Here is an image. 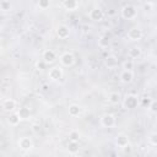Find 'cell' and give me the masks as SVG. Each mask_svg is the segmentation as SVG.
Returning <instances> with one entry per match:
<instances>
[{"mask_svg":"<svg viewBox=\"0 0 157 157\" xmlns=\"http://www.w3.org/2000/svg\"><path fill=\"white\" fill-rule=\"evenodd\" d=\"M104 64H105V66L108 69H114L118 65V59H117L115 55H108L105 58V60H104Z\"/></svg>","mask_w":157,"mask_h":157,"instance_id":"15","label":"cell"},{"mask_svg":"<svg viewBox=\"0 0 157 157\" xmlns=\"http://www.w3.org/2000/svg\"><path fill=\"white\" fill-rule=\"evenodd\" d=\"M110 44V39L108 36H102L99 39H98V45L101 48H107L108 45Z\"/></svg>","mask_w":157,"mask_h":157,"instance_id":"22","label":"cell"},{"mask_svg":"<svg viewBox=\"0 0 157 157\" xmlns=\"http://www.w3.org/2000/svg\"><path fill=\"white\" fill-rule=\"evenodd\" d=\"M17 114L21 118V120H27L31 118V110L27 107H21L17 109Z\"/></svg>","mask_w":157,"mask_h":157,"instance_id":"16","label":"cell"},{"mask_svg":"<svg viewBox=\"0 0 157 157\" xmlns=\"http://www.w3.org/2000/svg\"><path fill=\"white\" fill-rule=\"evenodd\" d=\"M88 16H90V18L93 20V21H101V20L103 18L104 13H103V10H101L99 7H93V9L88 12Z\"/></svg>","mask_w":157,"mask_h":157,"instance_id":"11","label":"cell"},{"mask_svg":"<svg viewBox=\"0 0 157 157\" xmlns=\"http://www.w3.org/2000/svg\"><path fill=\"white\" fill-rule=\"evenodd\" d=\"M150 142H151V145L157 146V132H153V134L150 136Z\"/></svg>","mask_w":157,"mask_h":157,"instance_id":"28","label":"cell"},{"mask_svg":"<svg viewBox=\"0 0 157 157\" xmlns=\"http://www.w3.org/2000/svg\"><path fill=\"white\" fill-rule=\"evenodd\" d=\"M1 108L4 112H9V113H13L16 109V101L12 98H6L1 102Z\"/></svg>","mask_w":157,"mask_h":157,"instance_id":"4","label":"cell"},{"mask_svg":"<svg viewBox=\"0 0 157 157\" xmlns=\"http://www.w3.org/2000/svg\"><path fill=\"white\" fill-rule=\"evenodd\" d=\"M115 144H117L118 147H120L121 150H124L126 146L130 145V144H129V137H128L125 134H119V135H117V137H115Z\"/></svg>","mask_w":157,"mask_h":157,"instance_id":"10","label":"cell"},{"mask_svg":"<svg viewBox=\"0 0 157 157\" xmlns=\"http://www.w3.org/2000/svg\"><path fill=\"white\" fill-rule=\"evenodd\" d=\"M134 69V61L131 59H128L123 63V70H131L132 71Z\"/></svg>","mask_w":157,"mask_h":157,"instance_id":"25","label":"cell"},{"mask_svg":"<svg viewBox=\"0 0 157 157\" xmlns=\"http://www.w3.org/2000/svg\"><path fill=\"white\" fill-rule=\"evenodd\" d=\"M152 6H153V2H145L144 4V9L145 10H150Z\"/></svg>","mask_w":157,"mask_h":157,"instance_id":"30","label":"cell"},{"mask_svg":"<svg viewBox=\"0 0 157 157\" xmlns=\"http://www.w3.org/2000/svg\"><path fill=\"white\" fill-rule=\"evenodd\" d=\"M20 121H21V118L18 117L17 112H13V113H10V114H9V117H7V123H9L10 125L16 126V125L20 124Z\"/></svg>","mask_w":157,"mask_h":157,"instance_id":"17","label":"cell"},{"mask_svg":"<svg viewBox=\"0 0 157 157\" xmlns=\"http://www.w3.org/2000/svg\"><path fill=\"white\" fill-rule=\"evenodd\" d=\"M152 113H157V101H152V103H151V105H150V108H148Z\"/></svg>","mask_w":157,"mask_h":157,"instance_id":"29","label":"cell"},{"mask_svg":"<svg viewBox=\"0 0 157 157\" xmlns=\"http://www.w3.org/2000/svg\"><path fill=\"white\" fill-rule=\"evenodd\" d=\"M78 150H80V145H78V142L69 141V144H67V151H69V153L75 155V153L78 152Z\"/></svg>","mask_w":157,"mask_h":157,"instance_id":"20","label":"cell"},{"mask_svg":"<svg viewBox=\"0 0 157 157\" xmlns=\"http://www.w3.org/2000/svg\"><path fill=\"white\" fill-rule=\"evenodd\" d=\"M49 6H50V2H49L48 0H42V1L38 2V7L42 9V10H45V9L49 7Z\"/></svg>","mask_w":157,"mask_h":157,"instance_id":"26","label":"cell"},{"mask_svg":"<svg viewBox=\"0 0 157 157\" xmlns=\"http://www.w3.org/2000/svg\"><path fill=\"white\" fill-rule=\"evenodd\" d=\"M69 34H70V29H69V27L66 25H60L56 28V36H58V38L66 39L69 37Z\"/></svg>","mask_w":157,"mask_h":157,"instance_id":"13","label":"cell"},{"mask_svg":"<svg viewBox=\"0 0 157 157\" xmlns=\"http://www.w3.org/2000/svg\"><path fill=\"white\" fill-rule=\"evenodd\" d=\"M108 102L110 104H118L120 102V94L118 92H110L108 94Z\"/></svg>","mask_w":157,"mask_h":157,"instance_id":"21","label":"cell"},{"mask_svg":"<svg viewBox=\"0 0 157 157\" xmlns=\"http://www.w3.org/2000/svg\"><path fill=\"white\" fill-rule=\"evenodd\" d=\"M55 59H56V54H55L54 50L47 49V50L43 52V60H44L45 64H52V63L55 61Z\"/></svg>","mask_w":157,"mask_h":157,"instance_id":"12","label":"cell"},{"mask_svg":"<svg viewBox=\"0 0 157 157\" xmlns=\"http://www.w3.org/2000/svg\"><path fill=\"white\" fill-rule=\"evenodd\" d=\"M121 16L125 20H132V18H135L137 16V10L132 5H125L121 9Z\"/></svg>","mask_w":157,"mask_h":157,"instance_id":"1","label":"cell"},{"mask_svg":"<svg viewBox=\"0 0 157 157\" xmlns=\"http://www.w3.org/2000/svg\"><path fill=\"white\" fill-rule=\"evenodd\" d=\"M119 78H120V81L123 83H126L128 85V83L132 82V80H134V72L131 70H123L120 72V75H119Z\"/></svg>","mask_w":157,"mask_h":157,"instance_id":"9","label":"cell"},{"mask_svg":"<svg viewBox=\"0 0 157 157\" xmlns=\"http://www.w3.org/2000/svg\"><path fill=\"white\" fill-rule=\"evenodd\" d=\"M128 55H129L130 59H136L141 55V49L139 47H131L128 52Z\"/></svg>","mask_w":157,"mask_h":157,"instance_id":"19","label":"cell"},{"mask_svg":"<svg viewBox=\"0 0 157 157\" xmlns=\"http://www.w3.org/2000/svg\"><path fill=\"white\" fill-rule=\"evenodd\" d=\"M126 37L129 40H132V42H136V40H140L142 38V31L139 28V27H132L126 33Z\"/></svg>","mask_w":157,"mask_h":157,"instance_id":"2","label":"cell"},{"mask_svg":"<svg viewBox=\"0 0 157 157\" xmlns=\"http://www.w3.org/2000/svg\"><path fill=\"white\" fill-rule=\"evenodd\" d=\"M60 63H61L63 66H66V67L72 66L74 63H75V56H74V54L70 53V52H65V53L60 56Z\"/></svg>","mask_w":157,"mask_h":157,"instance_id":"3","label":"cell"},{"mask_svg":"<svg viewBox=\"0 0 157 157\" xmlns=\"http://www.w3.org/2000/svg\"><path fill=\"white\" fill-rule=\"evenodd\" d=\"M10 9H11L10 1H7V0H1L0 1V10H2V11H10Z\"/></svg>","mask_w":157,"mask_h":157,"instance_id":"24","label":"cell"},{"mask_svg":"<svg viewBox=\"0 0 157 157\" xmlns=\"http://www.w3.org/2000/svg\"><path fill=\"white\" fill-rule=\"evenodd\" d=\"M18 147L22 150V151H29L32 147H33V141L31 137L28 136H23L18 140Z\"/></svg>","mask_w":157,"mask_h":157,"instance_id":"8","label":"cell"},{"mask_svg":"<svg viewBox=\"0 0 157 157\" xmlns=\"http://www.w3.org/2000/svg\"><path fill=\"white\" fill-rule=\"evenodd\" d=\"M48 77L52 80V81H58L63 77V69L61 66H53L49 72H48Z\"/></svg>","mask_w":157,"mask_h":157,"instance_id":"5","label":"cell"},{"mask_svg":"<svg viewBox=\"0 0 157 157\" xmlns=\"http://www.w3.org/2000/svg\"><path fill=\"white\" fill-rule=\"evenodd\" d=\"M67 113L70 117H78L81 113V108L77 104H70L67 108Z\"/></svg>","mask_w":157,"mask_h":157,"instance_id":"18","label":"cell"},{"mask_svg":"<svg viewBox=\"0 0 157 157\" xmlns=\"http://www.w3.org/2000/svg\"><path fill=\"white\" fill-rule=\"evenodd\" d=\"M61 5L64 6V9L66 11H75L78 7V2L76 0H64L61 2Z\"/></svg>","mask_w":157,"mask_h":157,"instance_id":"14","label":"cell"},{"mask_svg":"<svg viewBox=\"0 0 157 157\" xmlns=\"http://www.w3.org/2000/svg\"><path fill=\"white\" fill-rule=\"evenodd\" d=\"M47 90H48V86H47V85H44V86H43V91H47Z\"/></svg>","mask_w":157,"mask_h":157,"instance_id":"31","label":"cell"},{"mask_svg":"<svg viewBox=\"0 0 157 157\" xmlns=\"http://www.w3.org/2000/svg\"><path fill=\"white\" fill-rule=\"evenodd\" d=\"M101 124H102V126H104V128H113V126L115 125V118H114V115H113V114H109V113L102 115V118H101Z\"/></svg>","mask_w":157,"mask_h":157,"instance_id":"7","label":"cell"},{"mask_svg":"<svg viewBox=\"0 0 157 157\" xmlns=\"http://www.w3.org/2000/svg\"><path fill=\"white\" fill-rule=\"evenodd\" d=\"M45 66H47V64L44 63V60H43V59L36 63V67H37L38 70H44V69H45Z\"/></svg>","mask_w":157,"mask_h":157,"instance_id":"27","label":"cell"},{"mask_svg":"<svg viewBox=\"0 0 157 157\" xmlns=\"http://www.w3.org/2000/svg\"><path fill=\"white\" fill-rule=\"evenodd\" d=\"M78 140H80V131L78 130H71L69 132V141L78 142Z\"/></svg>","mask_w":157,"mask_h":157,"instance_id":"23","label":"cell"},{"mask_svg":"<svg viewBox=\"0 0 157 157\" xmlns=\"http://www.w3.org/2000/svg\"><path fill=\"white\" fill-rule=\"evenodd\" d=\"M139 104V99H137V96L135 94H128L125 97V101H124V107L128 108V109H134L136 108Z\"/></svg>","mask_w":157,"mask_h":157,"instance_id":"6","label":"cell"}]
</instances>
